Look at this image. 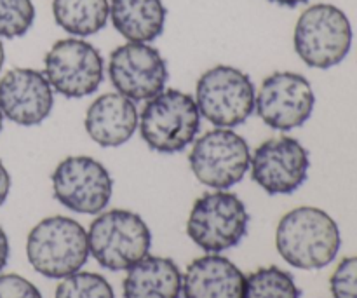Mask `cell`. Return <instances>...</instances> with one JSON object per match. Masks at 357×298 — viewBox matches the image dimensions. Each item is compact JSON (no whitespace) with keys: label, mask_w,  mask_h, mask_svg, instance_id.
<instances>
[{"label":"cell","mask_w":357,"mask_h":298,"mask_svg":"<svg viewBox=\"0 0 357 298\" xmlns=\"http://www.w3.org/2000/svg\"><path fill=\"white\" fill-rule=\"evenodd\" d=\"M183 274L171 258L150 257L128 271L122 292L124 298H180Z\"/></svg>","instance_id":"17"},{"label":"cell","mask_w":357,"mask_h":298,"mask_svg":"<svg viewBox=\"0 0 357 298\" xmlns=\"http://www.w3.org/2000/svg\"><path fill=\"white\" fill-rule=\"evenodd\" d=\"M52 16L73 37H89L103 30L110 17L108 0H52Z\"/></svg>","instance_id":"19"},{"label":"cell","mask_w":357,"mask_h":298,"mask_svg":"<svg viewBox=\"0 0 357 298\" xmlns=\"http://www.w3.org/2000/svg\"><path fill=\"white\" fill-rule=\"evenodd\" d=\"M352 24L333 3H316L300 14L293 44L298 58L310 68L328 70L340 65L352 47Z\"/></svg>","instance_id":"4"},{"label":"cell","mask_w":357,"mask_h":298,"mask_svg":"<svg viewBox=\"0 0 357 298\" xmlns=\"http://www.w3.org/2000/svg\"><path fill=\"white\" fill-rule=\"evenodd\" d=\"M108 79L117 93L131 101H146L166 89L167 63L155 47L142 42H128L112 51Z\"/></svg>","instance_id":"12"},{"label":"cell","mask_w":357,"mask_h":298,"mask_svg":"<svg viewBox=\"0 0 357 298\" xmlns=\"http://www.w3.org/2000/svg\"><path fill=\"white\" fill-rule=\"evenodd\" d=\"M244 279L246 276L232 260L209 253L188 265L181 293L185 298H243Z\"/></svg>","instance_id":"16"},{"label":"cell","mask_w":357,"mask_h":298,"mask_svg":"<svg viewBox=\"0 0 357 298\" xmlns=\"http://www.w3.org/2000/svg\"><path fill=\"white\" fill-rule=\"evenodd\" d=\"M250 215L236 194L215 191L194 202L187 220V234L192 243L206 253L232 250L246 237Z\"/></svg>","instance_id":"7"},{"label":"cell","mask_w":357,"mask_h":298,"mask_svg":"<svg viewBox=\"0 0 357 298\" xmlns=\"http://www.w3.org/2000/svg\"><path fill=\"white\" fill-rule=\"evenodd\" d=\"M275 246L291 267L319 271L337 258L342 246L340 229L324 209L300 206L281 218L275 230Z\"/></svg>","instance_id":"1"},{"label":"cell","mask_w":357,"mask_h":298,"mask_svg":"<svg viewBox=\"0 0 357 298\" xmlns=\"http://www.w3.org/2000/svg\"><path fill=\"white\" fill-rule=\"evenodd\" d=\"M89 253L103 269L129 271L150 253L152 232L145 220L129 209L101 211L87 230Z\"/></svg>","instance_id":"5"},{"label":"cell","mask_w":357,"mask_h":298,"mask_svg":"<svg viewBox=\"0 0 357 298\" xmlns=\"http://www.w3.org/2000/svg\"><path fill=\"white\" fill-rule=\"evenodd\" d=\"M194 100L202 119L215 128L234 129L253 115L257 89L243 70L218 65L199 77Z\"/></svg>","instance_id":"6"},{"label":"cell","mask_w":357,"mask_h":298,"mask_svg":"<svg viewBox=\"0 0 357 298\" xmlns=\"http://www.w3.org/2000/svg\"><path fill=\"white\" fill-rule=\"evenodd\" d=\"M9 192H10V174L9 171H7V167L3 166L2 161H0V206L6 202Z\"/></svg>","instance_id":"25"},{"label":"cell","mask_w":357,"mask_h":298,"mask_svg":"<svg viewBox=\"0 0 357 298\" xmlns=\"http://www.w3.org/2000/svg\"><path fill=\"white\" fill-rule=\"evenodd\" d=\"M167 10L162 0H112L110 20L128 42L150 44L166 27Z\"/></svg>","instance_id":"18"},{"label":"cell","mask_w":357,"mask_h":298,"mask_svg":"<svg viewBox=\"0 0 357 298\" xmlns=\"http://www.w3.org/2000/svg\"><path fill=\"white\" fill-rule=\"evenodd\" d=\"M316 107L312 84L295 72H275L257 91L255 112L275 131H293L305 124Z\"/></svg>","instance_id":"11"},{"label":"cell","mask_w":357,"mask_h":298,"mask_svg":"<svg viewBox=\"0 0 357 298\" xmlns=\"http://www.w3.org/2000/svg\"><path fill=\"white\" fill-rule=\"evenodd\" d=\"M243 298H300V288L288 271L271 265L244 279Z\"/></svg>","instance_id":"20"},{"label":"cell","mask_w":357,"mask_h":298,"mask_svg":"<svg viewBox=\"0 0 357 298\" xmlns=\"http://www.w3.org/2000/svg\"><path fill=\"white\" fill-rule=\"evenodd\" d=\"M54 298H115V293L101 274L79 271L61 279Z\"/></svg>","instance_id":"21"},{"label":"cell","mask_w":357,"mask_h":298,"mask_svg":"<svg viewBox=\"0 0 357 298\" xmlns=\"http://www.w3.org/2000/svg\"><path fill=\"white\" fill-rule=\"evenodd\" d=\"M52 194L66 209L80 215H100L114 192V180L100 161L89 156L63 159L51 174Z\"/></svg>","instance_id":"10"},{"label":"cell","mask_w":357,"mask_h":298,"mask_svg":"<svg viewBox=\"0 0 357 298\" xmlns=\"http://www.w3.org/2000/svg\"><path fill=\"white\" fill-rule=\"evenodd\" d=\"M201 114L194 96L178 89H164L145 101L138 129L143 142L159 154L183 152L195 142Z\"/></svg>","instance_id":"3"},{"label":"cell","mask_w":357,"mask_h":298,"mask_svg":"<svg viewBox=\"0 0 357 298\" xmlns=\"http://www.w3.org/2000/svg\"><path fill=\"white\" fill-rule=\"evenodd\" d=\"M2 128H3V114L2 110H0V131H2Z\"/></svg>","instance_id":"29"},{"label":"cell","mask_w":357,"mask_h":298,"mask_svg":"<svg viewBox=\"0 0 357 298\" xmlns=\"http://www.w3.org/2000/svg\"><path fill=\"white\" fill-rule=\"evenodd\" d=\"M330 290L333 298H357V255L337 265L330 278Z\"/></svg>","instance_id":"23"},{"label":"cell","mask_w":357,"mask_h":298,"mask_svg":"<svg viewBox=\"0 0 357 298\" xmlns=\"http://www.w3.org/2000/svg\"><path fill=\"white\" fill-rule=\"evenodd\" d=\"M54 108V91L44 72L13 68L0 79V110L17 126H38Z\"/></svg>","instance_id":"14"},{"label":"cell","mask_w":357,"mask_h":298,"mask_svg":"<svg viewBox=\"0 0 357 298\" xmlns=\"http://www.w3.org/2000/svg\"><path fill=\"white\" fill-rule=\"evenodd\" d=\"M3 61H6V51H3L2 40H0V70H2V66H3Z\"/></svg>","instance_id":"28"},{"label":"cell","mask_w":357,"mask_h":298,"mask_svg":"<svg viewBox=\"0 0 357 298\" xmlns=\"http://www.w3.org/2000/svg\"><path fill=\"white\" fill-rule=\"evenodd\" d=\"M35 21L31 0H0V37H23Z\"/></svg>","instance_id":"22"},{"label":"cell","mask_w":357,"mask_h":298,"mask_svg":"<svg viewBox=\"0 0 357 298\" xmlns=\"http://www.w3.org/2000/svg\"><path fill=\"white\" fill-rule=\"evenodd\" d=\"M26 255L31 267L49 279L75 274L89 258L87 230L68 216H49L30 230Z\"/></svg>","instance_id":"2"},{"label":"cell","mask_w":357,"mask_h":298,"mask_svg":"<svg viewBox=\"0 0 357 298\" xmlns=\"http://www.w3.org/2000/svg\"><path fill=\"white\" fill-rule=\"evenodd\" d=\"M251 150L234 129L215 128L195 138L188 164L194 177L213 191H229L250 171Z\"/></svg>","instance_id":"8"},{"label":"cell","mask_w":357,"mask_h":298,"mask_svg":"<svg viewBox=\"0 0 357 298\" xmlns=\"http://www.w3.org/2000/svg\"><path fill=\"white\" fill-rule=\"evenodd\" d=\"M268 2L278 3V6H281V7H289V9H293V7L302 6V3L309 2V0H268Z\"/></svg>","instance_id":"27"},{"label":"cell","mask_w":357,"mask_h":298,"mask_svg":"<svg viewBox=\"0 0 357 298\" xmlns=\"http://www.w3.org/2000/svg\"><path fill=\"white\" fill-rule=\"evenodd\" d=\"M139 124V112L135 101L121 93H107L89 105L84 126L94 143L103 149H115L135 136Z\"/></svg>","instance_id":"15"},{"label":"cell","mask_w":357,"mask_h":298,"mask_svg":"<svg viewBox=\"0 0 357 298\" xmlns=\"http://www.w3.org/2000/svg\"><path fill=\"white\" fill-rule=\"evenodd\" d=\"M309 150L296 138H271L251 154V178L268 195H288L307 181Z\"/></svg>","instance_id":"13"},{"label":"cell","mask_w":357,"mask_h":298,"mask_svg":"<svg viewBox=\"0 0 357 298\" xmlns=\"http://www.w3.org/2000/svg\"><path fill=\"white\" fill-rule=\"evenodd\" d=\"M44 75L61 96L72 100L91 96L103 82V56L84 38H61L45 54Z\"/></svg>","instance_id":"9"},{"label":"cell","mask_w":357,"mask_h":298,"mask_svg":"<svg viewBox=\"0 0 357 298\" xmlns=\"http://www.w3.org/2000/svg\"><path fill=\"white\" fill-rule=\"evenodd\" d=\"M0 298H42L40 290L17 274L0 276Z\"/></svg>","instance_id":"24"},{"label":"cell","mask_w":357,"mask_h":298,"mask_svg":"<svg viewBox=\"0 0 357 298\" xmlns=\"http://www.w3.org/2000/svg\"><path fill=\"white\" fill-rule=\"evenodd\" d=\"M9 239H7V234L3 232V229L0 227V272L3 271V267L7 265V260H9Z\"/></svg>","instance_id":"26"}]
</instances>
